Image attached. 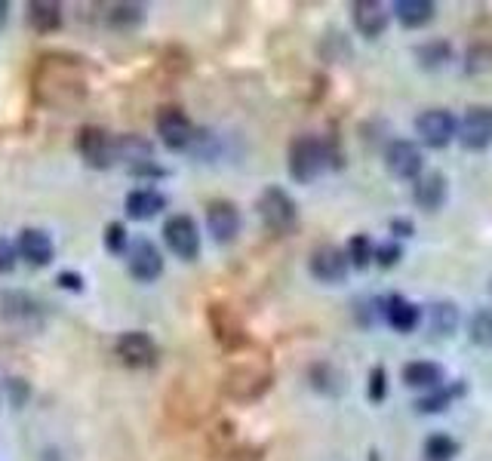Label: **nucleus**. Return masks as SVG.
Masks as SVG:
<instances>
[{"label": "nucleus", "mask_w": 492, "mask_h": 461, "mask_svg": "<svg viewBox=\"0 0 492 461\" xmlns=\"http://www.w3.org/2000/svg\"><path fill=\"white\" fill-rule=\"evenodd\" d=\"M210 327H212V333H216V339L228 350H237L250 342L243 333V323L237 320L234 311L225 308V304H212L210 308Z\"/></svg>", "instance_id": "nucleus-17"}, {"label": "nucleus", "mask_w": 492, "mask_h": 461, "mask_svg": "<svg viewBox=\"0 0 492 461\" xmlns=\"http://www.w3.org/2000/svg\"><path fill=\"white\" fill-rule=\"evenodd\" d=\"M129 173L139 175V179H164V175H166L164 166H158V164H154V160H151V164H139V166H133V170H129Z\"/></svg>", "instance_id": "nucleus-37"}, {"label": "nucleus", "mask_w": 492, "mask_h": 461, "mask_svg": "<svg viewBox=\"0 0 492 461\" xmlns=\"http://www.w3.org/2000/svg\"><path fill=\"white\" fill-rule=\"evenodd\" d=\"M388 228H391V237L397 240H404V237H412V234H416V225L410 222V219H391V225H388Z\"/></svg>", "instance_id": "nucleus-36"}, {"label": "nucleus", "mask_w": 492, "mask_h": 461, "mask_svg": "<svg viewBox=\"0 0 492 461\" xmlns=\"http://www.w3.org/2000/svg\"><path fill=\"white\" fill-rule=\"evenodd\" d=\"M164 240H166V246H170L173 256H179L182 262H194V258L200 256V228L191 216H185V212L166 219Z\"/></svg>", "instance_id": "nucleus-9"}, {"label": "nucleus", "mask_w": 492, "mask_h": 461, "mask_svg": "<svg viewBox=\"0 0 492 461\" xmlns=\"http://www.w3.org/2000/svg\"><path fill=\"white\" fill-rule=\"evenodd\" d=\"M345 256L354 271H366L375 262V243L369 240V234H351V240L345 246Z\"/></svg>", "instance_id": "nucleus-27"}, {"label": "nucleus", "mask_w": 492, "mask_h": 461, "mask_svg": "<svg viewBox=\"0 0 492 461\" xmlns=\"http://www.w3.org/2000/svg\"><path fill=\"white\" fill-rule=\"evenodd\" d=\"M12 268H16V250L10 240L0 237V274H10Z\"/></svg>", "instance_id": "nucleus-35"}, {"label": "nucleus", "mask_w": 492, "mask_h": 461, "mask_svg": "<svg viewBox=\"0 0 492 461\" xmlns=\"http://www.w3.org/2000/svg\"><path fill=\"white\" fill-rule=\"evenodd\" d=\"M446 194H450L446 175L434 170V173H425L416 179V185H412V204L425 212H437V210H443Z\"/></svg>", "instance_id": "nucleus-15"}, {"label": "nucleus", "mask_w": 492, "mask_h": 461, "mask_svg": "<svg viewBox=\"0 0 492 461\" xmlns=\"http://www.w3.org/2000/svg\"><path fill=\"white\" fill-rule=\"evenodd\" d=\"M391 12L404 28H425L437 16V4H431V0H397Z\"/></svg>", "instance_id": "nucleus-21"}, {"label": "nucleus", "mask_w": 492, "mask_h": 461, "mask_svg": "<svg viewBox=\"0 0 492 461\" xmlns=\"http://www.w3.org/2000/svg\"><path fill=\"white\" fill-rule=\"evenodd\" d=\"M369 461H379V452H375V449L369 452Z\"/></svg>", "instance_id": "nucleus-40"}, {"label": "nucleus", "mask_w": 492, "mask_h": 461, "mask_svg": "<svg viewBox=\"0 0 492 461\" xmlns=\"http://www.w3.org/2000/svg\"><path fill=\"white\" fill-rule=\"evenodd\" d=\"M404 258V246L397 240H388V243H375V265L379 268H394V265Z\"/></svg>", "instance_id": "nucleus-34"}, {"label": "nucleus", "mask_w": 492, "mask_h": 461, "mask_svg": "<svg viewBox=\"0 0 492 461\" xmlns=\"http://www.w3.org/2000/svg\"><path fill=\"white\" fill-rule=\"evenodd\" d=\"M311 385H314L320 394H339L342 391L339 373H335L329 363H317V366L311 369Z\"/></svg>", "instance_id": "nucleus-31"}, {"label": "nucleus", "mask_w": 492, "mask_h": 461, "mask_svg": "<svg viewBox=\"0 0 492 461\" xmlns=\"http://www.w3.org/2000/svg\"><path fill=\"white\" fill-rule=\"evenodd\" d=\"M19 252H22L25 262H31V265H37V268H43V265L53 262L56 246H53V237H50L47 231H41V228H22V231H19Z\"/></svg>", "instance_id": "nucleus-18"}, {"label": "nucleus", "mask_w": 492, "mask_h": 461, "mask_svg": "<svg viewBox=\"0 0 492 461\" xmlns=\"http://www.w3.org/2000/svg\"><path fill=\"white\" fill-rule=\"evenodd\" d=\"M28 22L37 35H50L62 25V6L50 0H31L28 4Z\"/></svg>", "instance_id": "nucleus-24"}, {"label": "nucleus", "mask_w": 492, "mask_h": 461, "mask_svg": "<svg viewBox=\"0 0 492 461\" xmlns=\"http://www.w3.org/2000/svg\"><path fill=\"white\" fill-rule=\"evenodd\" d=\"M127 216L135 219V222H148L154 219L158 212H164L166 197L158 191V188H135V191L127 194Z\"/></svg>", "instance_id": "nucleus-20"}, {"label": "nucleus", "mask_w": 492, "mask_h": 461, "mask_svg": "<svg viewBox=\"0 0 492 461\" xmlns=\"http://www.w3.org/2000/svg\"><path fill=\"white\" fill-rule=\"evenodd\" d=\"M329 166V154H327V142L320 135L302 133L289 142V154H287V170L293 175V181L299 185H311L317 181Z\"/></svg>", "instance_id": "nucleus-1"}, {"label": "nucleus", "mask_w": 492, "mask_h": 461, "mask_svg": "<svg viewBox=\"0 0 492 461\" xmlns=\"http://www.w3.org/2000/svg\"><path fill=\"white\" fill-rule=\"evenodd\" d=\"M351 22L357 28L360 37L366 41H379L388 31V22H391V12L381 0H354L351 4Z\"/></svg>", "instance_id": "nucleus-12"}, {"label": "nucleus", "mask_w": 492, "mask_h": 461, "mask_svg": "<svg viewBox=\"0 0 492 461\" xmlns=\"http://www.w3.org/2000/svg\"><path fill=\"white\" fill-rule=\"evenodd\" d=\"M151 158H154V145L148 139H142V135L129 133L118 139V160H123L129 170L139 164H151Z\"/></svg>", "instance_id": "nucleus-23"}, {"label": "nucleus", "mask_w": 492, "mask_h": 461, "mask_svg": "<svg viewBox=\"0 0 492 461\" xmlns=\"http://www.w3.org/2000/svg\"><path fill=\"white\" fill-rule=\"evenodd\" d=\"M468 342L477 348H492V311L480 308L468 320Z\"/></svg>", "instance_id": "nucleus-30"}, {"label": "nucleus", "mask_w": 492, "mask_h": 461, "mask_svg": "<svg viewBox=\"0 0 492 461\" xmlns=\"http://www.w3.org/2000/svg\"><path fill=\"white\" fill-rule=\"evenodd\" d=\"M118 357L133 369H148L158 363V345H154V339L148 333L129 329L118 339Z\"/></svg>", "instance_id": "nucleus-14"}, {"label": "nucleus", "mask_w": 492, "mask_h": 461, "mask_svg": "<svg viewBox=\"0 0 492 461\" xmlns=\"http://www.w3.org/2000/svg\"><path fill=\"white\" fill-rule=\"evenodd\" d=\"M105 246H108V252H114V256L129 252V234H127V228H123V222H111L105 228Z\"/></svg>", "instance_id": "nucleus-33"}, {"label": "nucleus", "mask_w": 492, "mask_h": 461, "mask_svg": "<svg viewBox=\"0 0 492 461\" xmlns=\"http://www.w3.org/2000/svg\"><path fill=\"white\" fill-rule=\"evenodd\" d=\"M431 329L434 335H452L462 323V314H458V304L456 302H437L431 304Z\"/></svg>", "instance_id": "nucleus-26"}, {"label": "nucleus", "mask_w": 492, "mask_h": 461, "mask_svg": "<svg viewBox=\"0 0 492 461\" xmlns=\"http://www.w3.org/2000/svg\"><path fill=\"white\" fill-rule=\"evenodd\" d=\"M458 142L468 151H487L492 145V108L489 105H471L465 117L458 120Z\"/></svg>", "instance_id": "nucleus-10"}, {"label": "nucleus", "mask_w": 492, "mask_h": 461, "mask_svg": "<svg viewBox=\"0 0 492 461\" xmlns=\"http://www.w3.org/2000/svg\"><path fill=\"white\" fill-rule=\"evenodd\" d=\"M385 166L394 179L416 181L419 175H425V154L416 142L410 139H391L385 148Z\"/></svg>", "instance_id": "nucleus-8"}, {"label": "nucleus", "mask_w": 492, "mask_h": 461, "mask_svg": "<svg viewBox=\"0 0 492 461\" xmlns=\"http://www.w3.org/2000/svg\"><path fill=\"white\" fill-rule=\"evenodd\" d=\"M458 440L450 437V434H431L428 440H425V458L428 461H452L458 456Z\"/></svg>", "instance_id": "nucleus-28"}, {"label": "nucleus", "mask_w": 492, "mask_h": 461, "mask_svg": "<svg viewBox=\"0 0 492 461\" xmlns=\"http://www.w3.org/2000/svg\"><path fill=\"white\" fill-rule=\"evenodd\" d=\"M416 62H419V68H425V71H437V68H443L446 62L452 58V47L446 41H428V43H419L416 50Z\"/></svg>", "instance_id": "nucleus-25"}, {"label": "nucleus", "mask_w": 492, "mask_h": 461, "mask_svg": "<svg viewBox=\"0 0 492 461\" xmlns=\"http://www.w3.org/2000/svg\"><path fill=\"white\" fill-rule=\"evenodd\" d=\"M77 151L93 170H108L118 164V139H111L102 127H83L77 135Z\"/></svg>", "instance_id": "nucleus-7"}, {"label": "nucleus", "mask_w": 492, "mask_h": 461, "mask_svg": "<svg viewBox=\"0 0 492 461\" xmlns=\"http://www.w3.org/2000/svg\"><path fill=\"white\" fill-rule=\"evenodd\" d=\"M56 283H59L62 289H68V292H81L83 289V277L74 274V271H62V274L56 277Z\"/></svg>", "instance_id": "nucleus-38"}, {"label": "nucleus", "mask_w": 492, "mask_h": 461, "mask_svg": "<svg viewBox=\"0 0 492 461\" xmlns=\"http://www.w3.org/2000/svg\"><path fill=\"white\" fill-rule=\"evenodd\" d=\"M206 228H210L216 243H234L243 228V216L231 200H212L206 206Z\"/></svg>", "instance_id": "nucleus-11"}, {"label": "nucleus", "mask_w": 492, "mask_h": 461, "mask_svg": "<svg viewBox=\"0 0 492 461\" xmlns=\"http://www.w3.org/2000/svg\"><path fill=\"white\" fill-rule=\"evenodd\" d=\"M256 210H258L262 225L271 234H293L296 225H299V206L289 197V191H283V188H277V185L265 188Z\"/></svg>", "instance_id": "nucleus-2"}, {"label": "nucleus", "mask_w": 492, "mask_h": 461, "mask_svg": "<svg viewBox=\"0 0 492 461\" xmlns=\"http://www.w3.org/2000/svg\"><path fill=\"white\" fill-rule=\"evenodd\" d=\"M404 385L428 394L446 385V373H443V366L434 360H412L404 366Z\"/></svg>", "instance_id": "nucleus-19"}, {"label": "nucleus", "mask_w": 492, "mask_h": 461, "mask_svg": "<svg viewBox=\"0 0 492 461\" xmlns=\"http://www.w3.org/2000/svg\"><path fill=\"white\" fill-rule=\"evenodd\" d=\"M158 135L170 151H188L197 142V129H194L191 117L176 105H166L158 111Z\"/></svg>", "instance_id": "nucleus-6"}, {"label": "nucleus", "mask_w": 492, "mask_h": 461, "mask_svg": "<svg viewBox=\"0 0 492 461\" xmlns=\"http://www.w3.org/2000/svg\"><path fill=\"white\" fill-rule=\"evenodd\" d=\"M127 265H129V274L139 283H154L164 274V256H160V250L151 240H135V243H129Z\"/></svg>", "instance_id": "nucleus-13"}, {"label": "nucleus", "mask_w": 492, "mask_h": 461, "mask_svg": "<svg viewBox=\"0 0 492 461\" xmlns=\"http://www.w3.org/2000/svg\"><path fill=\"white\" fill-rule=\"evenodd\" d=\"M6 19H10V4H6V0H0V28L6 25Z\"/></svg>", "instance_id": "nucleus-39"}, {"label": "nucleus", "mask_w": 492, "mask_h": 461, "mask_svg": "<svg viewBox=\"0 0 492 461\" xmlns=\"http://www.w3.org/2000/svg\"><path fill=\"white\" fill-rule=\"evenodd\" d=\"M416 135L425 148H446L452 139H458V120L446 108H428L416 117Z\"/></svg>", "instance_id": "nucleus-4"}, {"label": "nucleus", "mask_w": 492, "mask_h": 461, "mask_svg": "<svg viewBox=\"0 0 492 461\" xmlns=\"http://www.w3.org/2000/svg\"><path fill=\"white\" fill-rule=\"evenodd\" d=\"M385 323L394 329V333L410 335V333H416L419 323H422V308L404 296H388L385 298Z\"/></svg>", "instance_id": "nucleus-16"}, {"label": "nucleus", "mask_w": 492, "mask_h": 461, "mask_svg": "<svg viewBox=\"0 0 492 461\" xmlns=\"http://www.w3.org/2000/svg\"><path fill=\"white\" fill-rule=\"evenodd\" d=\"M108 22H111V28H118V31H129V28H135V25L145 22V6L142 4H114L111 12H108Z\"/></svg>", "instance_id": "nucleus-29"}, {"label": "nucleus", "mask_w": 492, "mask_h": 461, "mask_svg": "<svg viewBox=\"0 0 492 461\" xmlns=\"http://www.w3.org/2000/svg\"><path fill=\"white\" fill-rule=\"evenodd\" d=\"M268 388H271V369L258 366V363H241V366L228 369V375H225V394L231 400H241V403L262 397Z\"/></svg>", "instance_id": "nucleus-3"}, {"label": "nucleus", "mask_w": 492, "mask_h": 461, "mask_svg": "<svg viewBox=\"0 0 492 461\" xmlns=\"http://www.w3.org/2000/svg\"><path fill=\"white\" fill-rule=\"evenodd\" d=\"M308 271L317 283H327V287H339L345 283L348 271H351V262H348L345 250L335 243H320L308 258Z\"/></svg>", "instance_id": "nucleus-5"}, {"label": "nucleus", "mask_w": 492, "mask_h": 461, "mask_svg": "<svg viewBox=\"0 0 492 461\" xmlns=\"http://www.w3.org/2000/svg\"><path fill=\"white\" fill-rule=\"evenodd\" d=\"M462 394H465V381H452V385H443V388H437V391L422 394L412 406L422 415H437V412H443V409H450Z\"/></svg>", "instance_id": "nucleus-22"}, {"label": "nucleus", "mask_w": 492, "mask_h": 461, "mask_svg": "<svg viewBox=\"0 0 492 461\" xmlns=\"http://www.w3.org/2000/svg\"><path fill=\"white\" fill-rule=\"evenodd\" d=\"M388 397V369L385 366H373L369 369V381H366V400L373 406L385 403Z\"/></svg>", "instance_id": "nucleus-32"}]
</instances>
